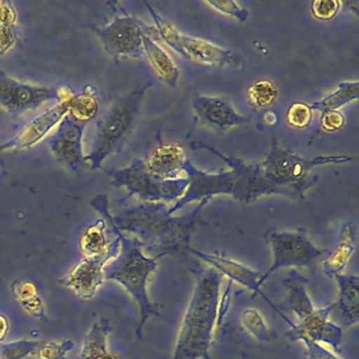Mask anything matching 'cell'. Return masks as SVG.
<instances>
[{"mask_svg":"<svg viewBox=\"0 0 359 359\" xmlns=\"http://www.w3.org/2000/svg\"><path fill=\"white\" fill-rule=\"evenodd\" d=\"M210 201L201 199L193 211L182 216L170 215L165 203H142L121 212L113 222L121 232L135 235L142 248L161 258L190 250L197 220Z\"/></svg>","mask_w":359,"mask_h":359,"instance_id":"6da1fadb","label":"cell"},{"mask_svg":"<svg viewBox=\"0 0 359 359\" xmlns=\"http://www.w3.org/2000/svg\"><path fill=\"white\" fill-rule=\"evenodd\" d=\"M192 273L194 289L171 359H212L210 348L217 327L220 289L224 277L211 266H196Z\"/></svg>","mask_w":359,"mask_h":359,"instance_id":"7a4b0ae2","label":"cell"},{"mask_svg":"<svg viewBox=\"0 0 359 359\" xmlns=\"http://www.w3.org/2000/svg\"><path fill=\"white\" fill-rule=\"evenodd\" d=\"M109 201L106 194H98L92 199L91 205L97 210L112 226L114 232L121 239V250L118 257L108 264L104 271V277L116 281L125 287L126 291L133 297L140 309V321L136 329L137 337L142 338V330L149 317L159 315V306L151 302L148 294V285L151 275L158 266V257H148L142 251V245L137 238H129L117 229L113 217L109 212Z\"/></svg>","mask_w":359,"mask_h":359,"instance_id":"3957f363","label":"cell"},{"mask_svg":"<svg viewBox=\"0 0 359 359\" xmlns=\"http://www.w3.org/2000/svg\"><path fill=\"white\" fill-rule=\"evenodd\" d=\"M152 87L151 81L140 83L126 95L116 98L96 125V136L91 152L85 161L90 170H98L111 155L121 153L133 132L144 95Z\"/></svg>","mask_w":359,"mask_h":359,"instance_id":"277c9868","label":"cell"},{"mask_svg":"<svg viewBox=\"0 0 359 359\" xmlns=\"http://www.w3.org/2000/svg\"><path fill=\"white\" fill-rule=\"evenodd\" d=\"M351 161H353V157L346 155L304 158L293 151L280 148L274 135L270 152L260 165L266 180L278 189L280 195L297 201H304L306 191L318 182V176H310L309 174L313 168L340 165Z\"/></svg>","mask_w":359,"mask_h":359,"instance_id":"5b68a950","label":"cell"},{"mask_svg":"<svg viewBox=\"0 0 359 359\" xmlns=\"http://www.w3.org/2000/svg\"><path fill=\"white\" fill-rule=\"evenodd\" d=\"M109 174L113 186L127 189L128 195L123 201L136 196L142 203H175L189 186L187 177L165 180L154 175L147 168L144 158L136 159L128 167Z\"/></svg>","mask_w":359,"mask_h":359,"instance_id":"8992f818","label":"cell"},{"mask_svg":"<svg viewBox=\"0 0 359 359\" xmlns=\"http://www.w3.org/2000/svg\"><path fill=\"white\" fill-rule=\"evenodd\" d=\"M264 238L272 251L273 262L260 277V285L281 269L309 268L323 254L327 253V250L320 249L312 243L304 228L294 231L271 229L264 233Z\"/></svg>","mask_w":359,"mask_h":359,"instance_id":"52a82bcc","label":"cell"},{"mask_svg":"<svg viewBox=\"0 0 359 359\" xmlns=\"http://www.w3.org/2000/svg\"><path fill=\"white\" fill-rule=\"evenodd\" d=\"M102 48L115 62L125 58L144 57L142 39L144 35L156 41L159 39L155 27H150L135 16H118L107 26L91 27Z\"/></svg>","mask_w":359,"mask_h":359,"instance_id":"ba28073f","label":"cell"},{"mask_svg":"<svg viewBox=\"0 0 359 359\" xmlns=\"http://www.w3.org/2000/svg\"><path fill=\"white\" fill-rule=\"evenodd\" d=\"M75 92L66 86L43 87L22 83L0 69V107L11 115L36 110L45 102L70 100Z\"/></svg>","mask_w":359,"mask_h":359,"instance_id":"9c48e42d","label":"cell"},{"mask_svg":"<svg viewBox=\"0 0 359 359\" xmlns=\"http://www.w3.org/2000/svg\"><path fill=\"white\" fill-rule=\"evenodd\" d=\"M193 150H207L224 161L233 172V188L231 196L241 203H251L264 195H280L278 189L271 184L262 171L260 163L248 165L236 157L226 156L218 152L207 142H192Z\"/></svg>","mask_w":359,"mask_h":359,"instance_id":"30bf717a","label":"cell"},{"mask_svg":"<svg viewBox=\"0 0 359 359\" xmlns=\"http://www.w3.org/2000/svg\"><path fill=\"white\" fill-rule=\"evenodd\" d=\"M116 236L112 243H109L104 253L81 260L60 280V283L72 290L83 299H92L104 283L107 266L116 259L121 253V239L118 235L116 234Z\"/></svg>","mask_w":359,"mask_h":359,"instance_id":"8fae6325","label":"cell"},{"mask_svg":"<svg viewBox=\"0 0 359 359\" xmlns=\"http://www.w3.org/2000/svg\"><path fill=\"white\" fill-rule=\"evenodd\" d=\"M88 123L68 113L60 121L55 134L50 138V150L54 158L71 171L81 172L87 168L83 140Z\"/></svg>","mask_w":359,"mask_h":359,"instance_id":"7c38bea8","label":"cell"},{"mask_svg":"<svg viewBox=\"0 0 359 359\" xmlns=\"http://www.w3.org/2000/svg\"><path fill=\"white\" fill-rule=\"evenodd\" d=\"M189 252L193 254V255L198 257L199 259L203 260L205 264H209L211 268L215 269L216 271L220 273L222 276L228 277L229 280L232 283H239V285L245 287V289L250 290L253 292L252 297L255 298L256 296H262L271 306L273 310L276 311L277 314L281 316V318L290 325V327H293L295 323H292L285 313L280 312L275 306L269 297H266L262 291H260L259 280L262 277V273L259 271L253 270L250 266H245V264H241V262H236V260L232 259V258L226 257V256L222 255V254H208L205 252L198 251V250L193 249L190 248Z\"/></svg>","mask_w":359,"mask_h":359,"instance_id":"4fadbf2b","label":"cell"},{"mask_svg":"<svg viewBox=\"0 0 359 359\" xmlns=\"http://www.w3.org/2000/svg\"><path fill=\"white\" fill-rule=\"evenodd\" d=\"M333 304L325 308L316 309L308 318L294 325L285 333V337L291 341H298L306 338L314 342L329 344L334 351L339 352L344 340V330L330 319Z\"/></svg>","mask_w":359,"mask_h":359,"instance_id":"5bb4252c","label":"cell"},{"mask_svg":"<svg viewBox=\"0 0 359 359\" xmlns=\"http://www.w3.org/2000/svg\"><path fill=\"white\" fill-rule=\"evenodd\" d=\"M192 108L199 123L215 131H228L231 128L251 121L249 116L239 114L232 104L224 98L196 95Z\"/></svg>","mask_w":359,"mask_h":359,"instance_id":"9a60e30c","label":"cell"},{"mask_svg":"<svg viewBox=\"0 0 359 359\" xmlns=\"http://www.w3.org/2000/svg\"><path fill=\"white\" fill-rule=\"evenodd\" d=\"M70 100L58 102L53 108L33 119L26 127L22 128L15 137L1 144L0 152L25 150L39 144L68 114L70 111Z\"/></svg>","mask_w":359,"mask_h":359,"instance_id":"2e32d148","label":"cell"},{"mask_svg":"<svg viewBox=\"0 0 359 359\" xmlns=\"http://www.w3.org/2000/svg\"><path fill=\"white\" fill-rule=\"evenodd\" d=\"M182 46L187 60L214 67H230L241 70L245 66L243 58L236 52L224 49L210 41L182 34Z\"/></svg>","mask_w":359,"mask_h":359,"instance_id":"e0dca14e","label":"cell"},{"mask_svg":"<svg viewBox=\"0 0 359 359\" xmlns=\"http://www.w3.org/2000/svg\"><path fill=\"white\" fill-rule=\"evenodd\" d=\"M339 287L338 300L333 304L330 319L340 327H350L359 320V277L339 274L334 277Z\"/></svg>","mask_w":359,"mask_h":359,"instance_id":"ac0fdd59","label":"cell"},{"mask_svg":"<svg viewBox=\"0 0 359 359\" xmlns=\"http://www.w3.org/2000/svg\"><path fill=\"white\" fill-rule=\"evenodd\" d=\"M147 168L161 180H173L182 178L187 157L184 149L176 144H165L155 148L144 158Z\"/></svg>","mask_w":359,"mask_h":359,"instance_id":"d6986e66","label":"cell"},{"mask_svg":"<svg viewBox=\"0 0 359 359\" xmlns=\"http://www.w3.org/2000/svg\"><path fill=\"white\" fill-rule=\"evenodd\" d=\"M308 283V279L300 275L296 269H292L283 280V285L287 290V299L277 306L280 312L290 311L293 313L299 323L308 318L316 310L306 291Z\"/></svg>","mask_w":359,"mask_h":359,"instance_id":"ffe728a7","label":"cell"},{"mask_svg":"<svg viewBox=\"0 0 359 359\" xmlns=\"http://www.w3.org/2000/svg\"><path fill=\"white\" fill-rule=\"evenodd\" d=\"M356 250V226L352 222L342 226L339 234V243L330 257L323 260V270L330 278L342 274L346 264Z\"/></svg>","mask_w":359,"mask_h":359,"instance_id":"44dd1931","label":"cell"},{"mask_svg":"<svg viewBox=\"0 0 359 359\" xmlns=\"http://www.w3.org/2000/svg\"><path fill=\"white\" fill-rule=\"evenodd\" d=\"M144 56H147L159 79L168 87L175 89L180 81V70L169 54L150 37L144 35L142 39Z\"/></svg>","mask_w":359,"mask_h":359,"instance_id":"7402d4cb","label":"cell"},{"mask_svg":"<svg viewBox=\"0 0 359 359\" xmlns=\"http://www.w3.org/2000/svg\"><path fill=\"white\" fill-rule=\"evenodd\" d=\"M110 332L108 319L102 317L95 321L86 336L77 359H117L109 350Z\"/></svg>","mask_w":359,"mask_h":359,"instance_id":"603a6c76","label":"cell"},{"mask_svg":"<svg viewBox=\"0 0 359 359\" xmlns=\"http://www.w3.org/2000/svg\"><path fill=\"white\" fill-rule=\"evenodd\" d=\"M358 81H344L338 85L335 92L325 96L323 100H317L310 107L312 110L320 111L321 113L327 112V111H336L341 107L350 104L353 100H358Z\"/></svg>","mask_w":359,"mask_h":359,"instance_id":"cb8c5ba5","label":"cell"},{"mask_svg":"<svg viewBox=\"0 0 359 359\" xmlns=\"http://www.w3.org/2000/svg\"><path fill=\"white\" fill-rule=\"evenodd\" d=\"M98 110H100V104H98L97 90L93 86H87L83 88L81 93H75L70 100L69 113L79 121L90 123L97 115Z\"/></svg>","mask_w":359,"mask_h":359,"instance_id":"d4e9b609","label":"cell"},{"mask_svg":"<svg viewBox=\"0 0 359 359\" xmlns=\"http://www.w3.org/2000/svg\"><path fill=\"white\" fill-rule=\"evenodd\" d=\"M106 231V219L100 218L83 233L79 241V247L87 257L100 255L106 251L110 243L107 241Z\"/></svg>","mask_w":359,"mask_h":359,"instance_id":"484cf974","label":"cell"},{"mask_svg":"<svg viewBox=\"0 0 359 359\" xmlns=\"http://www.w3.org/2000/svg\"><path fill=\"white\" fill-rule=\"evenodd\" d=\"M144 5L148 8L149 13L151 14L153 20H154L155 28H156L157 33H158L159 39H163L174 51L186 57V53H184L182 46V33H180L169 20H165L163 16L159 15L148 3H144Z\"/></svg>","mask_w":359,"mask_h":359,"instance_id":"4316f807","label":"cell"},{"mask_svg":"<svg viewBox=\"0 0 359 359\" xmlns=\"http://www.w3.org/2000/svg\"><path fill=\"white\" fill-rule=\"evenodd\" d=\"M247 97L250 106L257 110H262L276 102L278 91L272 81H262L248 88Z\"/></svg>","mask_w":359,"mask_h":359,"instance_id":"83f0119b","label":"cell"},{"mask_svg":"<svg viewBox=\"0 0 359 359\" xmlns=\"http://www.w3.org/2000/svg\"><path fill=\"white\" fill-rule=\"evenodd\" d=\"M241 323L250 335L260 342L270 341L273 334L269 330L264 317L256 309H247L241 314Z\"/></svg>","mask_w":359,"mask_h":359,"instance_id":"f1b7e54d","label":"cell"},{"mask_svg":"<svg viewBox=\"0 0 359 359\" xmlns=\"http://www.w3.org/2000/svg\"><path fill=\"white\" fill-rule=\"evenodd\" d=\"M287 121L295 129H306L313 121V110L310 104L302 102L292 104L287 109Z\"/></svg>","mask_w":359,"mask_h":359,"instance_id":"f546056e","label":"cell"},{"mask_svg":"<svg viewBox=\"0 0 359 359\" xmlns=\"http://www.w3.org/2000/svg\"><path fill=\"white\" fill-rule=\"evenodd\" d=\"M73 346L74 344L71 340L46 342L35 351V359H66L67 354Z\"/></svg>","mask_w":359,"mask_h":359,"instance_id":"4dcf8cb0","label":"cell"},{"mask_svg":"<svg viewBox=\"0 0 359 359\" xmlns=\"http://www.w3.org/2000/svg\"><path fill=\"white\" fill-rule=\"evenodd\" d=\"M341 9L338 0H315L311 4V12L316 20L327 22L335 18Z\"/></svg>","mask_w":359,"mask_h":359,"instance_id":"1f68e13d","label":"cell"},{"mask_svg":"<svg viewBox=\"0 0 359 359\" xmlns=\"http://www.w3.org/2000/svg\"><path fill=\"white\" fill-rule=\"evenodd\" d=\"M39 346V342L35 341H18L6 344L0 348V358L22 359L30 353L35 352Z\"/></svg>","mask_w":359,"mask_h":359,"instance_id":"d6a6232c","label":"cell"},{"mask_svg":"<svg viewBox=\"0 0 359 359\" xmlns=\"http://www.w3.org/2000/svg\"><path fill=\"white\" fill-rule=\"evenodd\" d=\"M205 4L224 15L230 16L241 22H247L250 16L249 11L241 8L236 1L226 0V1H205Z\"/></svg>","mask_w":359,"mask_h":359,"instance_id":"836d02e7","label":"cell"},{"mask_svg":"<svg viewBox=\"0 0 359 359\" xmlns=\"http://www.w3.org/2000/svg\"><path fill=\"white\" fill-rule=\"evenodd\" d=\"M346 125V117L340 111H327L321 113L320 126L325 132L339 131Z\"/></svg>","mask_w":359,"mask_h":359,"instance_id":"e575fe53","label":"cell"},{"mask_svg":"<svg viewBox=\"0 0 359 359\" xmlns=\"http://www.w3.org/2000/svg\"><path fill=\"white\" fill-rule=\"evenodd\" d=\"M300 340L304 344V354L309 359H340L318 342L311 341L306 338H302Z\"/></svg>","mask_w":359,"mask_h":359,"instance_id":"d590c367","label":"cell"},{"mask_svg":"<svg viewBox=\"0 0 359 359\" xmlns=\"http://www.w3.org/2000/svg\"><path fill=\"white\" fill-rule=\"evenodd\" d=\"M18 27L14 26H0V56L7 53L18 39Z\"/></svg>","mask_w":359,"mask_h":359,"instance_id":"8d00e7d4","label":"cell"},{"mask_svg":"<svg viewBox=\"0 0 359 359\" xmlns=\"http://www.w3.org/2000/svg\"><path fill=\"white\" fill-rule=\"evenodd\" d=\"M12 292L20 304L39 296L36 287L29 281H15L12 285Z\"/></svg>","mask_w":359,"mask_h":359,"instance_id":"74e56055","label":"cell"},{"mask_svg":"<svg viewBox=\"0 0 359 359\" xmlns=\"http://www.w3.org/2000/svg\"><path fill=\"white\" fill-rule=\"evenodd\" d=\"M18 14L13 4L9 1H0V26H14L16 25Z\"/></svg>","mask_w":359,"mask_h":359,"instance_id":"f35d334b","label":"cell"},{"mask_svg":"<svg viewBox=\"0 0 359 359\" xmlns=\"http://www.w3.org/2000/svg\"><path fill=\"white\" fill-rule=\"evenodd\" d=\"M22 306H24L27 312L34 315V316L43 317V315H45V309H43V302H41L39 296L28 300V302H22Z\"/></svg>","mask_w":359,"mask_h":359,"instance_id":"ab89813d","label":"cell"},{"mask_svg":"<svg viewBox=\"0 0 359 359\" xmlns=\"http://www.w3.org/2000/svg\"><path fill=\"white\" fill-rule=\"evenodd\" d=\"M9 330V323L4 315L0 314V342L5 339Z\"/></svg>","mask_w":359,"mask_h":359,"instance_id":"60d3db41","label":"cell"},{"mask_svg":"<svg viewBox=\"0 0 359 359\" xmlns=\"http://www.w3.org/2000/svg\"><path fill=\"white\" fill-rule=\"evenodd\" d=\"M264 121H266V125L273 126L277 123V116L275 113L268 111L266 114L264 115Z\"/></svg>","mask_w":359,"mask_h":359,"instance_id":"b9f144b4","label":"cell"}]
</instances>
